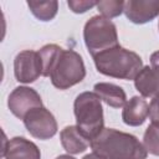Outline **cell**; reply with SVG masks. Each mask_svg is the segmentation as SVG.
I'll return each instance as SVG.
<instances>
[{
	"instance_id": "22",
	"label": "cell",
	"mask_w": 159,
	"mask_h": 159,
	"mask_svg": "<svg viewBox=\"0 0 159 159\" xmlns=\"http://www.w3.org/2000/svg\"><path fill=\"white\" fill-rule=\"evenodd\" d=\"M82 159H102V158H99L98 155H96V154H87V155H84Z\"/></svg>"
},
{
	"instance_id": "13",
	"label": "cell",
	"mask_w": 159,
	"mask_h": 159,
	"mask_svg": "<svg viewBox=\"0 0 159 159\" xmlns=\"http://www.w3.org/2000/svg\"><path fill=\"white\" fill-rule=\"evenodd\" d=\"M134 86L143 97L159 96V73L149 66H143L140 72L134 78Z\"/></svg>"
},
{
	"instance_id": "9",
	"label": "cell",
	"mask_w": 159,
	"mask_h": 159,
	"mask_svg": "<svg viewBox=\"0 0 159 159\" xmlns=\"http://www.w3.org/2000/svg\"><path fill=\"white\" fill-rule=\"evenodd\" d=\"M127 19L137 25L152 21L159 15V0H129L124 1Z\"/></svg>"
},
{
	"instance_id": "18",
	"label": "cell",
	"mask_w": 159,
	"mask_h": 159,
	"mask_svg": "<svg viewBox=\"0 0 159 159\" xmlns=\"http://www.w3.org/2000/svg\"><path fill=\"white\" fill-rule=\"evenodd\" d=\"M97 9L106 19H112L119 16L124 11V1L120 0H107V1H98Z\"/></svg>"
},
{
	"instance_id": "17",
	"label": "cell",
	"mask_w": 159,
	"mask_h": 159,
	"mask_svg": "<svg viewBox=\"0 0 159 159\" xmlns=\"http://www.w3.org/2000/svg\"><path fill=\"white\" fill-rule=\"evenodd\" d=\"M143 145L145 150L153 155L159 157V127L150 124L143 135Z\"/></svg>"
},
{
	"instance_id": "1",
	"label": "cell",
	"mask_w": 159,
	"mask_h": 159,
	"mask_svg": "<svg viewBox=\"0 0 159 159\" xmlns=\"http://www.w3.org/2000/svg\"><path fill=\"white\" fill-rule=\"evenodd\" d=\"M89 145L93 154L102 159H147L148 155L137 137L113 128H103Z\"/></svg>"
},
{
	"instance_id": "19",
	"label": "cell",
	"mask_w": 159,
	"mask_h": 159,
	"mask_svg": "<svg viewBox=\"0 0 159 159\" xmlns=\"http://www.w3.org/2000/svg\"><path fill=\"white\" fill-rule=\"evenodd\" d=\"M68 7L76 12V14H83L86 12L87 10L92 9L93 6H97V2L96 1H75V0H70L67 2Z\"/></svg>"
},
{
	"instance_id": "3",
	"label": "cell",
	"mask_w": 159,
	"mask_h": 159,
	"mask_svg": "<svg viewBox=\"0 0 159 159\" xmlns=\"http://www.w3.org/2000/svg\"><path fill=\"white\" fill-rule=\"evenodd\" d=\"M76 125L89 140L96 138L104 128L101 98L94 92L80 93L73 103Z\"/></svg>"
},
{
	"instance_id": "4",
	"label": "cell",
	"mask_w": 159,
	"mask_h": 159,
	"mask_svg": "<svg viewBox=\"0 0 159 159\" xmlns=\"http://www.w3.org/2000/svg\"><path fill=\"white\" fill-rule=\"evenodd\" d=\"M83 39L92 57L119 45L116 25L102 15H94L86 22Z\"/></svg>"
},
{
	"instance_id": "10",
	"label": "cell",
	"mask_w": 159,
	"mask_h": 159,
	"mask_svg": "<svg viewBox=\"0 0 159 159\" xmlns=\"http://www.w3.org/2000/svg\"><path fill=\"white\" fill-rule=\"evenodd\" d=\"M1 155L5 159H41L39 147L24 137H14L10 140L4 139Z\"/></svg>"
},
{
	"instance_id": "15",
	"label": "cell",
	"mask_w": 159,
	"mask_h": 159,
	"mask_svg": "<svg viewBox=\"0 0 159 159\" xmlns=\"http://www.w3.org/2000/svg\"><path fill=\"white\" fill-rule=\"evenodd\" d=\"M62 51H63V48L55 43L45 45L43 47H41L39 50V55H40L41 63H42V76L43 77L51 76Z\"/></svg>"
},
{
	"instance_id": "16",
	"label": "cell",
	"mask_w": 159,
	"mask_h": 159,
	"mask_svg": "<svg viewBox=\"0 0 159 159\" xmlns=\"http://www.w3.org/2000/svg\"><path fill=\"white\" fill-rule=\"evenodd\" d=\"M27 6L34 16L41 21L52 20L58 10L57 1H27Z\"/></svg>"
},
{
	"instance_id": "2",
	"label": "cell",
	"mask_w": 159,
	"mask_h": 159,
	"mask_svg": "<svg viewBox=\"0 0 159 159\" xmlns=\"http://www.w3.org/2000/svg\"><path fill=\"white\" fill-rule=\"evenodd\" d=\"M93 61L99 73L120 80H134L143 68L140 56L120 45L96 55Z\"/></svg>"
},
{
	"instance_id": "5",
	"label": "cell",
	"mask_w": 159,
	"mask_h": 159,
	"mask_svg": "<svg viewBox=\"0 0 159 159\" xmlns=\"http://www.w3.org/2000/svg\"><path fill=\"white\" fill-rule=\"evenodd\" d=\"M86 77V67L80 53L73 50H63L50 78L58 89H67L80 83Z\"/></svg>"
},
{
	"instance_id": "7",
	"label": "cell",
	"mask_w": 159,
	"mask_h": 159,
	"mask_svg": "<svg viewBox=\"0 0 159 159\" xmlns=\"http://www.w3.org/2000/svg\"><path fill=\"white\" fill-rule=\"evenodd\" d=\"M14 75L21 83L35 82L42 76V63L39 51L25 50L16 55L14 60Z\"/></svg>"
},
{
	"instance_id": "8",
	"label": "cell",
	"mask_w": 159,
	"mask_h": 159,
	"mask_svg": "<svg viewBox=\"0 0 159 159\" xmlns=\"http://www.w3.org/2000/svg\"><path fill=\"white\" fill-rule=\"evenodd\" d=\"M7 107L15 117H17L19 119H24L30 111L43 106L40 94L34 88L20 86L10 93L7 98Z\"/></svg>"
},
{
	"instance_id": "21",
	"label": "cell",
	"mask_w": 159,
	"mask_h": 159,
	"mask_svg": "<svg viewBox=\"0 0 159 159\" xmlns=\"http://www.w3.org/2000/svg\"><path fill=\"white\" fill-rule=\"evenodd\" d=\"M150 65H152L150 67L155 72L159 73V51H155V52L152 53V56H150Z\"/></svg>"
},
{
	"instance_id": "20",
	"label": "cell",
	"mask_w": 159,
	"mask_h": 159,
	"mask_svg": "<svg viewBox=\"0 0 159 159\" xmlns=\"http://www.w3.org/2000/svg\"><path fill=\"white\" fill-rule=\"evenodd\" d=\"M149 119L152 124L159 127V96L154 97L149 104V112H148Z\"/></svg>"
},
{
	"instance_id": "6",
	"label": "cell",
	"mask_w": 159,
	"mask_h": 159,
	"mask_svg": "<svg viewBox=\"0 0 159 159\" xmlns=\"http://www.w3.org/2000/svg\"><path fill=\"white\" fill-rule=\"evenodd\" d=\"M27 132L37 139L46 140L57 133V122L53 114L45 107L30 111L22 119Z\"/></svg>"
},
{
	"instance_id": "11",
	"label": "cell",
	"mask_w": 159,
	"mask_h": 159,
	"mask_svg": "<svg viewBox=\"0 0 159 159\" xmlns=\"http://www.w3.org/2000/svg\"><path fill=\"white\" fill-rule=\"evenodd\" d=\"M148 112H149L148 102L143 97L134 96L123 107L122 119L127 125L138 127L145 122L148 117Z\"/></svg>"
},
{
	"instance_id": "12",
	"label": "cell",
	"mask_w": 159,
	"mask_h": 159,
	"mask_svg": "<svg viewBox=\"0 0 159 159\" xmlns=\"http://www.w3.org/2000/svg\"><path fill=\"white\" fill-rule=\"evenodd\" d=\"M60 139L63 149L68 154H80L83 153L88 145L91 144V140L87 139L77 128V125H67L65 127L60 133Z\"/></svg>"
},
{
	"instance_id": "14",
	"label": "cell",
	"mask_w": 159,
	"mask_h": 159,
	"mask_svg": "<svg viewBox=\"0 0 159 159\" xmlns=\"http://www.w3.org/2000/svg\"><path fill=\"white\" fill-rule=\"evenodd\" d=\"M93 89L94 93L101 98V101H103L104 103H107L113 108H122L127 103V94L124 89L117 84L108 82H99L94 84Z\"/></svg>"
},
{
	"instance_id": "24",
	"label": "cell",
	"mask_w": 159,
	"mask_h": 159,
	"mask_svg": "<svg viewBox=\"0 0 159 159\" xmlns=\"http://www.w3.org/2000/svg\"><path fill=\"white\" fill-rule=\"evenodd\" d=\"M158 30H159V22H158Z\"/></svg>"
},
{
	"instance_id": "23",
	"label": "cell",
	"mask_w": 159,
	"mask_h": 159,
	"mask_svg": "<svg viewBox=\"0 0 159 159\" xmlns=\"http://www.w3.org/2000/svg\"><path fill=\"white\" fill-rule=\"evenodd\" d=\"M56 159H76V158L71 157L70 154H63V155H58Z\"/></svg>"
}]
</instances>
